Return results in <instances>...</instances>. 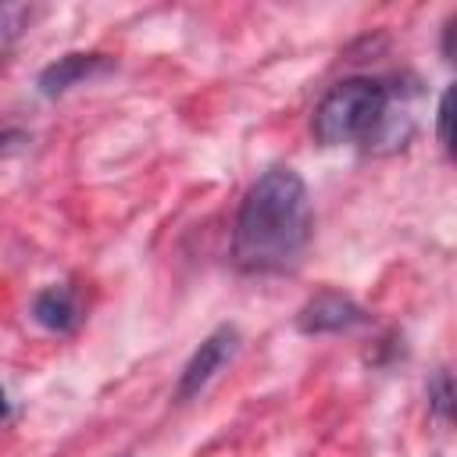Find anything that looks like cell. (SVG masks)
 <instances>
[{
  "mask_svg": "<svg viewBox=\"0 0 457 457\" xmlns=\"http://www.w3.org/2000/svg\"><path fill=\"white\" fill-rule=\"evenodd\" d=\"M7 418H11V400H7V393L0 386V421H7Z\"/></svg>",
  "mask_w": 457,
  "mask_h": 457,
  "instance_id": "cell-12",
  "label": "cell"
},
{
  "mask_svg": "<svg viewBox=\"0 0 457 457\" xmlns=\"http://www.w3.org/2000/svg\"><path fill=\"white\" fill-rule=\"evenodd\" d=\"M453 25H457V14H450V21H446V29H443V57H446V61H453V50H450V43H453Z\"/></svg>",
  "mask_w": 457,
  "mask_h": 457,
  "instance_id": "cell-11",
  "label": "cell"
},
{
  "mask_svg": "<svg viewBox=\"0 0 457 457\" xmlns=\"http://www.w3.org/2000/svg\"><path fill=\"white\" fill-rule=\"evenodd\" d=\"M314 207L307 182L286 168H268L243 196L232 225V261L246 275L293 271L311 243Z\"/></svg>",
  "mask_w": 457,
  "mask_h": 457,
  "instance_id": "cell-1",
  "label": "cell"
},
{
  "mask_svg": "<svg viewBox=\"0 0 457 457\" xmlns=\"http://www.w3.org/2000/svg\"><path fill=\"white\" fill-rule=\"evenodd\" d=\"M428 411L439 421H450V414H453V378L446 368H439L436 378L428 382Z\"/></svg>",
  "mask_w": 457,
  "mask_h": 457,
  "instance_id": "cell-8",
  "label": "cell"
},
{
  "mask_svg": "<svg viewBox=\"0 0 457 457\" xmlns=\"http://www.w3.org/2000/svg\"><path fill=\"white\" fill-rule=\"evenodd\" d=\"M393 86L375 75H350L336 82L311 114V132L321 146L375 143L389 125Z\"/></svg>",
  "mask_w": 457,
  "mask_h": 457,
  "instance_id": "cell-2",
  "label": "cell"
},
{
  "mask_svg": "<svg viewBox=\"0 0 457 457\" xmlns=\"http://www.w3.org/2000/svg\"><path fill=\"white\" fill-rule=\"evenodd\" d=\"M239 350V328L236 325H218L211 336H204V343L193 350V357L186 361L179 386H175V400H193Z\"/></svg>",
  "mask_w": 457,
  "mask_h": 457,
  "instance_id": "cell-3",
  "label": "cell"
},
{
  "mask_svg": "<svg viewBox=\"0 0 457 457\" xmlns=\"http://www.w3.org/2000/svg\"><path fill=\"white\" fill-rule=\"evenodd\" d=\"M32 21V7L25 4H0V64L7 61L14 39L21 36V29Z\"/></svg>",
  "mask_w": 457,
  "mask_h": 457,
  "instance_id": "cell-7",
  "label": "cell"
},
{
  "mask_svg": "<svg viewBox=\"0 0 457 457\" xmlns=\"http://www.w3.org/2000/svg\"><path fill=\"white\" fill-rule=\"evenodd\" d=\"M114 68V61L107 57V54H64V57H57V61H50L43 71H39V79H36V86H39V93L43 96H61V93H68L71 86H79V82H89L93 75H104V71H111Z\"/></svg>",
  "mask_w": 457,
  "mask_h": 457,
  "instance_id": "cell-5",
  "label": "cell"
},
{
  "mask_svg": "<svg viewBox=\"0 0 457 457\" xmlns=\"http://www.w3.org/2000/svg\"><path fill=\"white\" fill-rule=\"evenodd\" d=\"M450 104H453V89H443L439 107H436V139L446 154L453 150V143H450Z\"/></svg>",
  "mask_w": 457,
  "mask_h": 457,
  "instance_id": "cell-9",
  "label": "cell"
},
{
  "mask_svg": "<svg viewBox=\"0 0 457 457\" xmlns=\"http://www.w3.org/2000/svg\"><path fill=\"white\" fill-rule=\"evenodd\" d=\"M364 321H368V311L357 300H350L346 293H336V289H325V293L311 296L296 314V328L307 332V336L350 332V328H357Z\"/></svg>",
  "mask_w": 457,
  "mask_h": 457,
  "instance_id": "cell-4",
  "label": "cell"
},
{
  "mask_svg": "<svg viewBox=\"0 0 457 457\" xmlns=\"http://www.w3.org/2000/svg\"><path fill=\"white\" fill-rule=\"evenodd\" d=\"M25 143H29V132H25V129H14V125H4V129H0V157L21 150Z\"/></svg>",
  "mask_w": 457,
  "mask_h": 457,
  "instance_id": "cell-10",
  "label": "cell"
},
{
  "mask_svg": "<svg viewBox=\"0 0 457 457\" xmlns=\"http://www.w3.org/2000/svg\"><path fill=\"white\" fill-rule=\"evenodd\" d=\"M32 318L46 328V332H75L82 321L79 311V296L71 286H46L32 296Z\"/></svg>",
  "mask_w": 457,
  "mask_h": 457,
  "instance_id": "cell-6",
  "label": "cell"
}]
</instances>
